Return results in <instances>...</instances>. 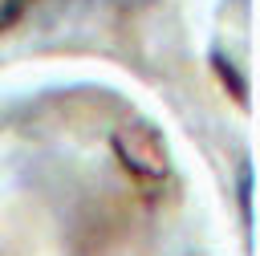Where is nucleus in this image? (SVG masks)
I'll return each mask as SVG.
<instances>
[{"label":"nucleus","mask_w":260,"mask_h":256,"mask_svg":"<svg viewBox=\"0 0 260 256\" xmlns=\"http://www.w3.org/2000/svg\"><path fill=\"white\" fill-rule=\"evenodd\" d=\"M24 8H28V0H0V33H8L24 16Z\"/></svg>","instance_id":"nucleus-1"}]
</instances>
